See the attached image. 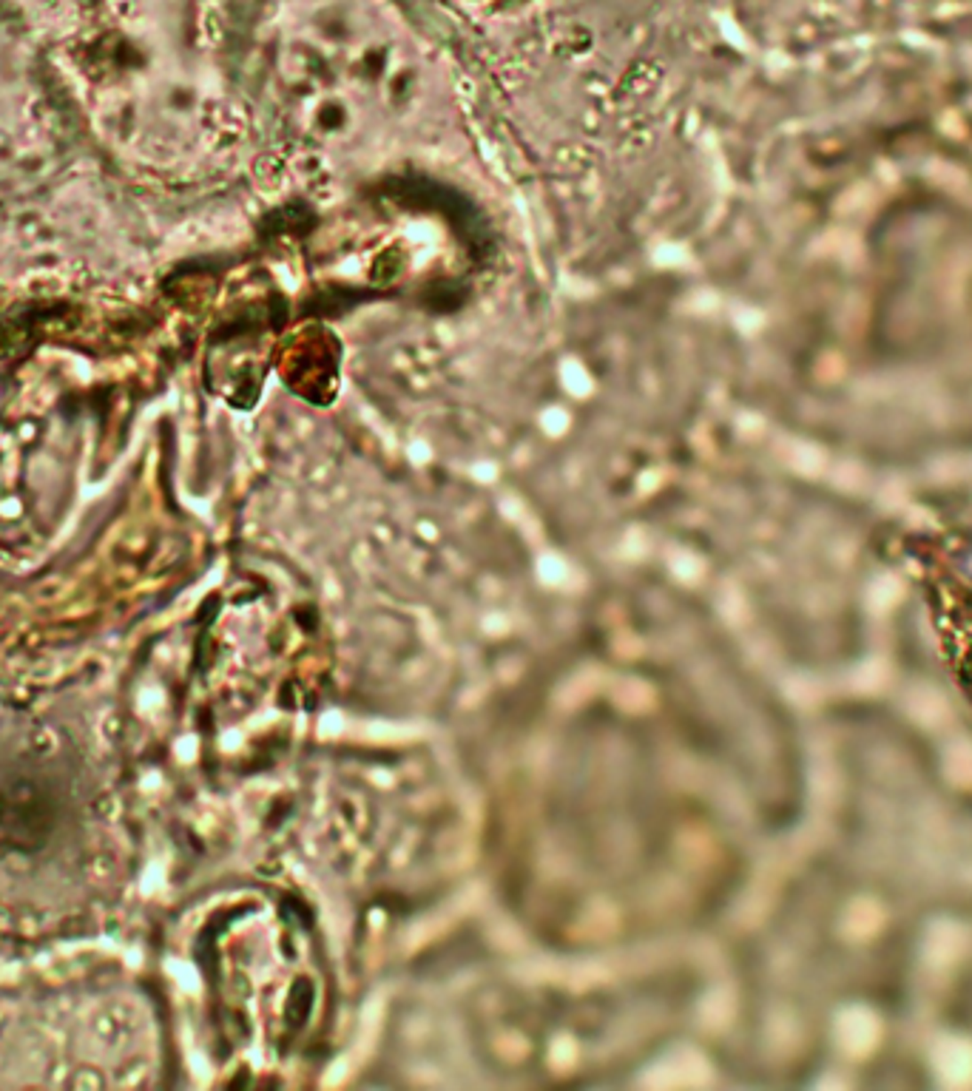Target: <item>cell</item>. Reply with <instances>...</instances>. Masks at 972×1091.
<instances>
[{
    "instance_id": "7a4b0ae2",
    "label": "cell",
    "mask_w": 972,
    "mask_h": 1091,
    "mask_svg": "<svg viewBox=\"0 0 972 1091\" xmlns=\"http://www.w3.org/2000/svg\"><path fill=\"white\" fill-rule=\"evenodd\" d=\"M879 6V0H850V9H867V12H873ZM881 6H896V0H881Z\"/></svg>"
},
{
    "instance_id": "6da1fadb",
    "label": "cell",
    "mask_w": 972,
    "mask_h": 1091,
    "mask_svg": "<svg viewBox=\"0 0 972 1091\" xmlns=\"http://www.w3.org/2000/svg\"><path fill=\"white\" fill-rule=\"evenodd\" d=\"M387 188H390V194L398 197V202H404L407 208L413 205L418 211H432V213L444 216V220L453 225L455 234L461 237V242H467L472 247V253L486 256L492 251V234H489L484 213L461 191H455V188L435 182V180H424V177H396V180H390Z\"/></svg>"
}]
</instances>
